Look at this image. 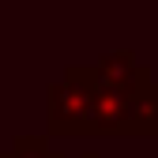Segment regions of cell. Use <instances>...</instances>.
Here are the masks:
<instances>
[{
	"instance_id": "6da1fadb",
	"label": "cell",
	"mask_w": 158,
	"mask_h": 158,
	"mask_svg": "<svg viewBox=\"0 0 158 158\" xmlns=\"http://www.w3.org/2000/svg\"><path fill=\"white\" fill-rule=\"evenodd\" d=\"M87 158H98V154H87Z\"/></svg>"
}]
</instances>
